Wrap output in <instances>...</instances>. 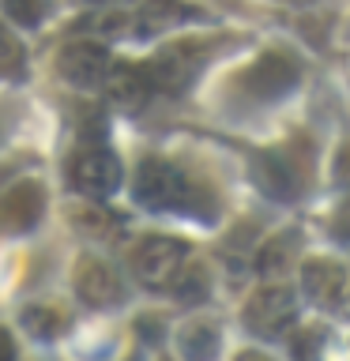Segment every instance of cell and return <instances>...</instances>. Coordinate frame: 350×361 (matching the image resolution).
I'll list each match as a JSON object with an SVG mask.
<instances>
[{
	"mask_svg": "<svg viewBox=\"0 0 350 361\" xmlns=\"http://www.w3.org/2000/svg\"><path fill=\"white\" fill-rule=\"evenodd\" d=\"M169 290H174L181 301L196 305V301H203V298H207V293H211V275H207V271H203V267H185V271H181V275H177V282H174V286H169Z\"/></svg>",
	"mask_w": 350,
	"mask_h": 361,
	"instance_id": "cell-18",
	"label": "cell"
},
{
	"mask_svg": "<svg viewBox=\"0 0 350 361\" xmlns=\"http://www.w3.org/2000/svg\"><path fill=\"white\" fill-rule=\"evenodd\" d=\"M294 241H298V233H282V237H271L267 245H260V256H256L260 275H279V271H286L294 248H298Z\"/></svg>",
	"mask_w": 350,
	"mask_h": 361,
	"instance_id": "cell-15",
	"label": "cell"
},
{
	"mask_svg": "<svg viewBox=\"0 0 350 361\" xmlns=\"http://www.w3.org/2000/svg\"><path fill=\"white\" fill-rule=\"evenodd\" d=\"M298 79H301L298 61H294L290 53L271 49L264 56H256V61L237 75V87H241L253 102H271V98L290 94V90L298 87Z\"/></svg>",
	"mask_w": 350,
	"mask_h": 361,
	"instance_id": "cell-3",
	"label": "cell"
},
{
	"mask_svg": "<svg viewBox=\"0 0 350 361\" xmlns=\"http://www.w3.org/2000/svg\"><path fill=\"white\" fill-rule=\"evenodd\" d=\"M135 200L147 211H188L207 219V196L200 185H192L185 169H177L166 158H143L135 169Z\"/></svg>",
	"mask_w": 350,
	"mask_h": 361,
	"instance_id": "cell-1",
	"label": "cell"
},
{
	"mask_svg": "<svg viewBox=\"0 0 350 361\" xmlns=\"http://www.w3.org/2000/svg\"><path fill=\"white\" fill-rule=\"evenodd\" d=\"M19 320L38 343H49V338H56L68 327V316L61 309H53V305H27L19 312Z\"/></svg>",
	"mask_w": 350,
	"mask_h": 361,
	"instance_id": "cell-14",
	"label": "cell"
},
{
	"mask_svg": "<svg viewBox=\"0 0 350 361\" xmlns=\"http://www.w3.org/2000/svg\"><path fill=\"white\" fill-rule=\"evenodd\" d=\"M248 173H253V180L260 185L264 196L282 200V203L298 200L301 188H305V162L290 151H260V154H253Z\"/></svg>",
	"mask_w": 350,
	"mask_h": 361,
	"instance_id": "cell-4",
	"label": "cell"
},
{
	"mask_svg": "<svg viewBox=\"0 0 350 361\" xmlns=\"http://www.w3.org/2000/svg\"><path fill=\"white\" fill-rule=\"evenodd\" d=\"M332 173H335V185H346V188H350V143H346V147H339Z\"/></svg>",
	"mask_w": 350,
	"mask_h": 361,
	"instance_id": "cell-21",
	"label": "cell"
},
{
	"mask_svg": "<svg viewBox=\"0 0 350 361\" xmlns=\"http://www.w3.org/2000/svg\"><path fill=\"white\" fill-rule=\"evenodd\" d=\"M0 361H16V343H11L4 327H0Z\"/></svg>",
	"mask_w": 350,
	"mask_h": 361,
	"instance_id": "cell-23",
	"label": "cell"
},
{
	"mask_svg": "<svg viewBox=\"0 0 350 361\" xmlns=\"http://www.w3.org/2000/svg\"><path fill=\"white\" fill-rule=\"evenodd\" d=\"M106 90H109V98L117 102L121 109H140L147 98H151V75H147V64H128V61H121V64H113L109 68V75H106Z\"/></svg>",
	"mask_w": 350,
	"mask_h": 361,
	"instance_id": "cell-11",
	"label": "cell"
},
{
	"mask_svg": "<svg viewBox=\"0 0 350 361\" xmlns=\"http://www.w3.org/2000/svg\"><path fill=\"white\" fill-rule=\"evenodd\" d=\"M219 346H222V335L207 320H192L177 331V350L185 361H215Z\"/></svg>",
	"mask_w": 350,
	"mask_h": 361,
	"instance_id": "cell-13",
	"label": "cell"
},
{
	"mask_svg": "<svg viewBox=\"0 0 350 361\" xmlns=\"http://www.w3.org/2000/svg\"><path fill=\"white\" fill-rule=\"evenodd\" d=\"M56 68L72 87H95L109 75V53L95 42H72L56 56Z\"/></svg>",
	"mask_w": 350,
	"mask_h": 361,
	"instance_id": "cell-8",
	"label": "cell"
},
{
	"mask_svg": "<svg viewBox=\"0 0 350 361\" xmlns=\"http://www.w3.org/2000/svg\"><path fill=\"white\" fill-rule=\"evenodd\" d=\"M298 320V298L290 286H264L256 290L245 305V327L260 338H279L286 327Z\"/></svg>",
	"mask_w": 350,
	"mask_h": 361,
	"instance_id": "cell-5",
	"label": "cell"
},
{
	"mask_svg": "<svg viewBox=\"0 0 350 361\" xmlns=\"http://www.w3.org/2000/svg\"><path fill=\"white\" fill-rule=\"evenodd\" d=\"M0 8H4V16L11 23H19V27H42V19L49 16V0H0Z\"/></svg>",
	"mask_w": 350,
	"mask_h": 361,
	"instance_id": "cell-17",
	"label": "cell"
},
{
	"mask_svg": "<svg viewBox=\"0 0 350 361\" xmlns=\"http://www.w3.org/2000/svg\"><path fill=\"white\" fill-rule=\"evenodd\" d=\"M237 361H271V357L260 354V350H245V354H237Z\"/></svg>",
	"mask_w": 350,
	"mask_h": 361,
	"instance_id": "cell-24",
	"label": "cell"
},
{
	"mask_svg": "<svg viewBox=\"0 0 350 361\" xmlns=\"http://www.w3.org/2000/svg\"><path fill=\"white\" fill-rule=\"evenodd\" d=\"M301 286H305V298H309L313 305H324L327 309V305H335L339 298H343L346 267L335 264V259H327V256H316L301 271Z\"/></svg>",
	"mask_w": 350,
	"mask_h": 361,
	"instance_id": "cell-10",
	"label": "cell"
},
{
	"mask_svg": "<svg viewBox=\"0 0 350 361\" xmlns=\"http://www.w3.org/2000/svg\"><path fill=\"white\" fill-rule=\"evenodd\" d=\"M45 214V188L38 180H23L11 192L0 196V233H23L38 226Z\"/></svg>",
	"mask_w": 350,
	"mask_h": 361,
	"instance_id": "cell-7",
	"label": "cell"
},
{
	"mask_svg": "<svg viewBox=\"0 0 350 361\" xmlns=\"http://www.w3.org/2000/svg\"><path fill=\"white\" fill-rule=\"evenodd\" d=\"M72 185L76 192H83V196H113V192L121 188V162L117 154L106 151V147H83L76 158H72Z\"/></svg>",
	"mask_w": 350,
	"mask_h": 361,
	"instance_id": "cell-6",
	"label": "cell"
},
{
	"mask_svg": "<svg viewBox=\"0 0 350 361\" xmlns=\"http://www.w3.org/2000/svg\"><path fill=\"white\" fill-rule=\"evenodd\" d=\"M192 72V53L185 45H169L166 53H158L155 61H147V75L158 90H177Z\"/></svg>",
	"mask_w": 350,
	"mask_h": 361,
	"instance_id": "cell-12",
	"label": "cell"
},
{
	"mask_svg": "<svg viewBox=\"0 0 350 361\" xmlns=\"http://www.w3.org/2000/svg\"><path fill=\"white\" fill-rule=\"evenodd\" d=\"M72 222H76V230H83L90 237H113V233L124 230L121 219L113 211H106V207H76Z\"/></svg>",
	"mask_w": 350,
	"mask_h": 361,
	"instance_id": "cell-16",
	"label": "cell"
},
{
	"mask_svg": "<svg viewBox=\"0 0 350 361\" xmlns=\"http://www.w3.org/2000/svg\"><path fill=\"white\" fill-rule=\"evenodd\" d=\"M23 64H27V53H23L19 38L0 23V75L16 79V75H23Z\"/></svg>",
	"mask_w": 350,
	"mask_h": 361,
	"instance_id": "cell-19",
	"label": "cell"
},
{
	"mask_svg": "<svg viewBox=\"0 0 350 361\" xmlns=\"http://www.w3.org/2000/svg\"><path fill=\"white\" fill-rule=\"evenodd\" d=\"M332 233L343 237V241H350V200L343 203V207L335 211V222H332Z\"/></svg>",
	"mask_w": 350,
	"mask_h": 361,
	"instance_id": "cell-22",
	"label": "cell"
},
{
	"mask_svg": "<svg viewBox=\"0 0 350 361\" xmlns=\"http://www.w3.org/2000/svg\"><path fill=\"white\" fill-rule=\"evenodd\" d=\"M320 346H324V331H320V327L301 331L298 343H294V357H298V361H316V357H320Z\"/></svg>",
	"mask_w": 350,
	"mask_h": 361,
	"instance_id": "cell-20",
	"label": "cell"
},
{
	"mask_svg": "<svg viewBox=\"0 0 350 361\" xmlns=\"http://www.w3.org/2000/svg\"><path fill=\"white\" fill-rule=\"evenodd\" d=\"M188 264V245L177 237H143L132 252V271L143 286H174Z\"/></svg>",
	"mask_w": 350,
	"mask_h": 361,
	"instance_id": "cell-2",
	"label": "cell"
},
{
	"mask_svg": "<svg viewBox=\"0 0 350 361\" xmlns=\"http://www.w3.org/2000/svg\"><path fill=\"white\" fill-rule=\"evenodd\" d=\"M76 293L95 309H106V305L121 301V279L113 275V267L98 256H83L76 264Z\"/></svg>",
	"mask_w": 350,
	"mask_h": 361,
	"instance_id": "cell-9",
	"label": "cell"
}]
</instances>
